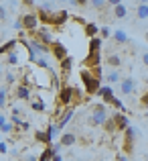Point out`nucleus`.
Returning <instances> with one entry per match:
<instances>
[{
	"mask_svg": "<svg viewBox=\"0 0 148 161\" xmlns=\"http://www.w3.org/2000/svg\"><path fill=\"white\" fill-rule=\"evenodd\" d=\"M14 74H6V84H12V82H14Z\"/></svg>",
	"mask_w": 148,
	"mask_h": 161,
	"instance_id": "37",
	"label": "nucleus"
},
{
	"mask_svg": "<svg viewBox=\"0 0 148 161\" xmlns=\"http://www.w3.org/2000/svg\"><path fill=\"white\" fill-rule=\"evenodd\" d=\"M59 143H61L63 147H71L77 143V137H75V133H63L61 139H59Z\"/></svg>",
	"mask_w": 148,
	"mask_h": 161,
	"instance_id": "15",
	"label": "nucleus"
},
{
	"mask_svg": "<svg viewBox=\"0 0 148 161\" xmlns=\"http://www.w3.org/2000/svg\"><path fill=\"white\" fill-rule=\"evenodd\" d=\"M114 16H116V19H126V16H128V6H126L124 2H118L116 6H114Z\"/></svg>",
	"mask_w": 148,
	"mask_h": 161,
	"instance_id": "16",
	"label": "nucleus"
},
{
	"mask_svg": "<svg viewBox=\"0 0 148 161\" xmlns=\"http://www.w3.org/2000/svg\"><path fill=\"white\" fill-rule=\"evenodd\" d=\"M122 74H120V69H110L108 74H105V80H108V84H120L122 82Z\"/></svg>",
	"mask_w": 148,
	"mask_h": 161,
	"instance_id": "18",
	"label": "nucleus"
},
{
	"mask_svg": "<svg viewBox=\"0 0 148 161\" xmlns=\"http://www.w3.org/2000/svg\"><path fill=\"white\" fill-rule=\"evenodd\" d=\"M104 129L108 130V133H116V122H114V118H108V120H105V125H104Z\"/></svg>",
	"mask_w": 148,
	"mask_h": 161,
	"instance_id": "27",
	"label": "nucleus"
},
{
	"mask_svg": "<svg viewBox=\"0 0 148 161\" xmlns=\"http://www.w3.org/2000/svg\"><path fill=\"white\" fill-rule=\"evenodd\" d=\"M31 108L37 110V112H45V102H43V100H33V102H31Z\"/></svg>",
	"mask_w": 148,
	"mask_h": 161,
	"instance_id": "25",
	"label": "nucleus"
},
{
	"mask_svg": "<svg viewBox=\"0 0 148 161\" xmlns=\"http://www.w3.org/2000/svg\"><path fill=\"white\" fill-rule=\"evenodd\" d=\"M35 139L39 143H43V145H47V147L53 145V143L49 141V137H47V130H37V133H35Z\"/></svg>",
	"mask_w": 148,
	"mask_h": 161,
	"instance_id": "22",
	"label": "nucleus"
},
{
	"mask_svg": "<svg viewBox=\"0 0 148 161\" xmlns=\"http://www.w3.org/2000/svg\"><path fill=\"white\" fill-rule=\"evenodd\" d=\"M101 67V53H87L83 59V69H95Z\"/></svg>",
	"mask_w": 148,
	"mask_h": 161,
	"instance_id": "5",
	"label": "nucleus"
},
{
	"mask_svg": "<svg viewBox=\"0 0 148 161\" xmlns=\"http://www.w3.org/2000/svg\"><path fill=\"white\" fill-rule=\"evenodd\" d=\"M53 155H55L53 149H51V147H45V151L39 155V161H51V159H53Z\"/></svg>",
	"mask_w": 148,
	"mask_h": 161,
	"instance_id": "24",
	"label": "nucleus"
},
{
	"mask_svg": "<svg viewBox=\"0 0 148 161\" xmlns=\"http://www.w3.org/2000/svg\"><path fill=\"white\" fill-rule=\"evenodd\" d=\"M51 161H63V157H61V155H53V159H51Z\"/></svg>",
	"mask_w": 148,
	"mask_h": 161,
	"instance_id": "43",
	"label": "nucleus"
},
{
	"mask_svg": "<svg viewBox=\"0 0 148 161\" xmlns=\"http://www.w3.org/2000/svg\"><path fill=\"white\" fill-rule=\"evenodd\" d=\"M20 20H23V29H27L28 33H35L39 29V14L37 12H24Z\"/></svg>",
	"mask_w": 148,
	"mask_h": 161,
	"instance_id": "3",
	"label": "nucleus"
},
{
	"mask_svg": "<svg viewBox=\"0 0 148 161\" xmlns=\"http://www.w3.org/2000/svg\"><path fill=\"white\" fill-rule=\"evenodd\" d=\"M18 129H20V130H23V133H27V130H28V129H31V125H28V122H27V120H24V122H23V125H20V126H18Z\"/></svg>",
	"mask_w": 148,
	"mask_h": 161,
	"instance_id": "36",
	"label": "nucleus"
},
{
	"mask_svg": "<svg viewBox=\"0 0 148 161\" xmlns=\"http://www.w3.org/2000/svg\"><path fill=\"white\" fill-rule=\"evenodd\" d=\"M120 92L124 96H132L134 92H136V80L132 78V75H128V78H122L120 82Z\"/></svg>",
	"mask_w": 148,
	"mask_h": 161,
	"instance_id": "4",
	"label": "nucleus"
},
{
	"mask_svg": "<svg viewBox=\"0 0 148 161\" xmlns=\"http://www.w3.org/2000/svg\"><path fill=\"white\" fill-rule=\"evenodd\" d=\"M114 33L110 31V27H104V29H100V37L101 39H108V37H112Z\"/></svg>",
	"mask_w": 148,
	"mask_h": 161,
	"instance_id": "31",
	"label": "nucleus"
},
{
	"mask_svg": "<svg viewBox=\"0 0 148 161\" xmlns=\"http://www.w3.org/2000/svg\"><path fill=\"white\" fill-rule=\"evenodd\" d=\"M89 6L100 8V10H101V8H105V6H108V2H105V0H104V2H101V0H91V2H89Z\"/></svg>",
	"mask_w": 148,
	"mask_h": 161,
	"instance_id": "30",
	"label": "nucleus"
},
{
	"mask_svg": "<svg viewBox=\"0 0 148 161\" xmlns=\"http://www.w3.org/2000/svg\"><path fill=\"white\" fill-rule=\"evenodd\" d=\"M0 69H2V65H0Z\"/></svg>",
	"mask_w": 148,
	"mask_h": 161,
	"instance_id": "45",
	"label": "nucleus"
},
{
	"mask_svg": "<svg viewBox=\"0 0 148 161\" xmlns=\"http://www.w3.org/2000/svg\"><path fill=\"white\" fill-rule=\"evenodd\" d=\"M134 137H136V130H134L132 126L124 130V151H126V153H132V149H134V145H132Z\"/></svg>",
	"mask_w": 148,
	"mask_h": 161,
	"instance_id": "9",
	"label": "nucleus"
},
{
	"mask_svg": "<svg viewBox=\"0 0 148 161\" xmlns=\"http://www.w3.org/2000/svg\"><path fill=\"white\" fill-rule=\"evenodd\" d=\"M142 63H144V65L148 67V51H144V53H142Z\"/></svg>",
	"mask_w": 148,
	"mask_h": 161,
	"instance_id": "38",
	"label": "nucleus"
},
{
	"mask_svg": "<svg viewBox=\"0 0 148 161\" xmlns=\"http://www.w3.org/2000/svg\"><path fill=\"white\" fill-rule=\"evenodd\" d=\"M14 96L18 100H31V88H28V84H18Z\"/></svg>",
	"mask_w": 148,
	"mask_h": 161,
	"instance_id": "12",
	"label": "nucleus"
},
{
	"mask_svg": "<svg viewBox=\"0 0 148 161\" xmlns=\"http://www.w3.org/2000/svg\"><path fill=\"white\" fill-rule=\"evenodd\" d=\"M73 116H75V108H73V106H69V108L65 110V112L61 114V118L57 120V126H59V130H61L63 126H65V125H67V122H69V120H71Z\"/></svg>",
	"mask_w": 148,
	"mask_h": 161,
	"instance_id": "11",
	"label": "nucleus"
},
{
	"mask_svg": "<svg viewBox=\"0 0 148 161\" xmlns=\"http://www.w3.org/2000/svg\"><path fill=\"white\" fill-rule=\"evenodd\" d=\"M51 53L55 55V59H57V61H63L65 57H69V53H67V47L61 43V41H55V43L51 45Z\"/></svg>",
	"mask_w": 148,
	"mask_h": 161,
	"instance_id": "7",
	"label": "nucleus"
},
{
	"mask_svg": "<svg viewBox=\"0 0 148 161\" xmlns=\"http://www.w3.org/2000/svg\"><path fill=\"white\" fill-rule=\"evenodd\" d=\"M101 45H104V39L101 37H94L87 43V53H101Z\"/></svg>",
	"mask_w": 148,
	"mask_h": 161,
	"instance_id": "13",
	"label": "nucleus"
},
{
	"mask_svg": "<svg viewBox=\"0 0 148 161\" xmlns=\"http://www.w3.org/2000/svg\"><path fill=\"white\" fill-rule=\"evenodd\" d=\"M144 39H146V41H148V31H146V33H144Z\"/></svg>",
	"mask_w": 148,
	"mask_h": 161,
	"instance_id": "44",
	"label": "nucleus"
},
{
	"mask_svg": "<svg viewBox=\"0 0 148 161\" xmlns=\"http://www.w3.org/2000/svg\"><path fill=\"white\" fill-rule=\"evenodd\" d=\"M98 33H100V27H98V25H94V23H85V35L89 37V39L98 37Z\"/></svg>",
	"mask_w": 148,
	"mask_h": 161,
	"instance_id": "21",
	"label": "nucleus"
},
{
	"mask_svg": "<svg viewBox=\"0 0 148 161\" xmlns=\"http://www.w3.org/2000/svg\"><path fill=\"white\" fill-rule=\"evenodd\" d=\"M136 19H148V2L136 4Z\"/></svg>",
	"mask_w": 148,
	"mask_h": 161,
	"instance_id": "19",
	"label": "nucleus"
},
{
	"mask_svg": "<svg viewBox=\"0 0 148 161\" xmlns=\"http://www.w3.org/2000/svg\"><path fill=\"white\" fill-rule=\"evenodd\" d=\"M108 63L112 65V69H120V67H122V57L114 53V55H110V57H108Z\"/></svg>",
	"mask_w": 148,
	"mask_h": 161,
	"instance_id": "23",
	"label": "nucleus"
},
{
	"mask_svg": "<svg viewBox=\"0 0 148 161\" xmlns=\"http://www.w3.org/2000/svg\"><path fill=\"white\" fill-rule=\"evenodd\" d=\"M6 63H8V65H16V63H18V53H16V51L8 53L6 55Z\"/></svg>",
	"mask_w": 148,
	"mask_h": 161,
	"instance_id": "26",
	"label": "nucleus"
},
{
	"mask_svg": "<svg viewBox=\"0 0 148 161\" xmlns=\"http://www.w3.org/2000/svg\"><path fill=\"white\" fill-rule=\"evenodd\" d=\"M6 14H8V12H6V8H4V4H0V20L6 19Z\"/></svg>",
	"mask_w": 148,
	"mask_h": 161,
	"instance_id": "35",
	"label": "nucleus"
},
{
	"mask_svg": "<svg viewBox=\"0 0 148 161\" xmlns=\"http://www.w3.org/2000/svg\"><path fill=\"white\" fill-rule=\"evenodd\" d=\"M114 41H116V43L118 45H126V43H128V35H126V31H122V29H118V31H114Z\"/></svg>",
	"mask_w": 148,
	"mask_h": 161,
	"instance_id": "17",
	"label": "nucleus"
},
{
	"mask_svg": "<svg viewBox=\"0 0 148 161\" xmlns=\"http://www.w3.org/2000/svg\"><path fill=\"white\" fill-rule=\"evenodd\" d=\"M112 106H114V108H118V112H122V110H126L124 102H122L120 98H116V100H114V104H112Z\"/></svg>",
	"mask_w": 148,
	"mask_h": 161,
	"instance_id": "32",
	"label": "nucleus"
},
{
	"mask_svg": "<svg viewBox=\"0 0 148 161\" xmlns=\"http://www.w3.org/2000/svg\"><path fill=\"white\" fill-rule=\"evenodd\" d=\"M140 104H142V106H148V90L144 92V94H142V98H140Z\"/></svg>",
	"mask_w": 148,
	"mask_h": 161,
	"instance_id": "34",
	"label": "nucleus"
},
{
	"mask_svg": "<svg viewBox=\"0 0 148 161\" xmlns=\"http://www.w3.org/2000/svg\"><path fill=\"white\" fill-rule=\"evenodd\" d=\"M112 118H114V122H116V129L120 130V133H124L126 129H130V120H128V116H126L124 112H116Z\"/></svg>",
	"mask_w": 148,
	"mask_h": 161,
	"instance_id": "8",
	"label": "nucleus"
},
{
	"mask_svg": "<svg viewBox=\"0 0 148 161\" xmlns=\"http://www.w3.org/2000/svg\"><path fill=\"white\" fill-rule=\"evenodd\" d=\"M98 96H101L104 104H114V100H116L112 86H101V88H100V92H98Z\"/></svg>",
	"mask_w": 148,
	"mask_h": 161,
	"instance_id": "10",
	"label": "nucleus"
},
{
	"mask_svg": "<svg viewBox=\"0 0 148 161\" xmlns=\"http://www.w3.org/2000/svg\"><path fill=\"white\" fill-rule=\"evenodd\" d=\"M6 149H8V147H6V145H4V143H2V141H0V153H6Z\"/></svg>",
	"mask_w": 148,
	"mask_h": 161,
	"instance_id": "42",
	"label": "nucleus"
},
{
	"mask_svg": "<svg viewBox=\"0 0 148 161\" xmlns=\"http://www.w3.org/2000/svg\"><path fill=\"white\" fill-rule=\"evenodd\" d=\"M24 161H39V157H35V155H27Z\"/></svg>",
	"mask_w": 148,
	"mask_h": 161,
	"instance_id": "41",
	"label": "nucleus"
},
{
	"mask_svg": "<svg viewBox=\"0 0 148 161\" xmlns=\"http://www.w3.org/2000/svg\"><path fill=\"white\" fill-rule=\"evenodd\" d=\"M79 78H81V82H83L85 94H98V92H100V88H101V80H100V78H95L91 69H81Z\"/></svg>",
	"mask_w": 148,
	"mask_h": 161,
	"instance_id": "1",
	"label": "nucleus"
},
{
	"mask_svg": "<svg viewBox=\"0 0 148 161\" xmlns=\"http://www.w3.org/2000/svg\"><path fill=\"white\" fill-rule=\"evenodd\" d=\"M51 149H53L55 155H59V153H61V149H63V145H61V143H55V145H51Z\"/></svg>",
	"mask_w": 148,
	"mask_h": 161,
	"instance_id": "33",
	"label": "nucleus"
},
{
	"mask_svg": "<svg viewBox=\"0 0 148 161\" xmlns=\"http://www.w3.org/2000/svg\"><path fill=\"white\" fill-rule=\"evenodd\" d=\"M6 94H8V88H0V110L4 108V104H6Z\"/></svg>",
	"mask_w": 148,
	"mask_h": 161,
	"instance_id": "28",
	"label": "nucleus"
},
{
	"mask_svg": "<svg viewBox=\"0 0 148 161\" xmlns=\"http://www.w3.org/2000/svg\"><path fill=\"white\" fill-rule=\"evenodd\" d=\"M108 118L110 116H108V108H105V104H95V106L91 108L89 118H87V125H91V126H104Z\"/></svg>",
	"mask_w": 148,
	"mask_h": 161,
	"instance_id": "2",
	"label": "nucleus"
},
{
	"mask_svg": "<svg viewBox=\"0 0 148 161\" xmlns=\"http://www.w3.org/2000/svg\"><path fill=\"white\" fill-rule=\"evenodd\" d=\"M6 122H8V118L4 116V114H0V129H2V125H6Z\"/></svg>",
	"mask_w": 148,
	"mask_h": 161,
	"instance_id": "39",
	"label": "nucleus"
},
{
	"mask_svg": "<svg viewBox=\"0 0 148 161\" xmlns=\"http://www.w3.org/2000/svg\"><path fill=\"white\" fill-rule=\"evenodd\" d=\"M12 130H14V125H12V122L8 120L6 125H2V129H0V133H4V135H10Z\"/></svg>",
	"mask_w": 148,
	"mask_h": 161,
	"instance_id": "29",
	"label": "nucleus"
},
{
	"mask_svg": "<svg viewBox=\"0 0 148 161\" xmlns=\"http://www.w3.org/2000/svg\"><path fill=\"white\" fill-rule=\"evenodd\" d=\"M33 39L41 41V43H45V45H53V43H55V41H53V37H51V31H49L47 27L37 29V31L33 33Z\"/></svg>",
	"mask_w": 148,
	"mask_h": 161,
	"instance_id": "6",
	"label": "nucleus"
},
{
	"mask_svg": "<svg viewBox=\"0 0 148 161\" xmlns=\"http://www.w3.org/2000/svg\"><path fill=\"white\" fill-rule=\"evenodd\" d=\"M71 69H73V57L69 55V57H65L61 61V71L67 75V74H71Z\"/></svg>",
	"mask_w": 148,
	"mask_h": 161,
	"instance_id": "20",
	"label": "nucleus"
},
{
	"mask_svg": "<svg viewBox=\"0 0 148 161\" xmlns=\"http://www.w3.org/2000/svg\"><path fill=\"white\" fill-rule=\"evenodd\" d=\"M67 19H69V12L67 10H57L53 16V25L55 27H63V25L67 23Z\"/></svg>",
	"mask_w": 148,
	"mask_h": 161,
	"instance_id": "14",
	"label": "nucleus"
},
{
	"mask_svg": "<svg viewBox=\"0 0 148 161\" xmlns=\"http://www.w3.org/2000/svg\"><path fill=\"white\" fill-rule=\"evenodd\" d=\"M116 161H130V159H128V155H118Z\"/></svg>",
	"mask_w": 148,
	"mask_h": 161,
	"instance_id": "40",
	"label": "nucleus"
}]
</instances>
